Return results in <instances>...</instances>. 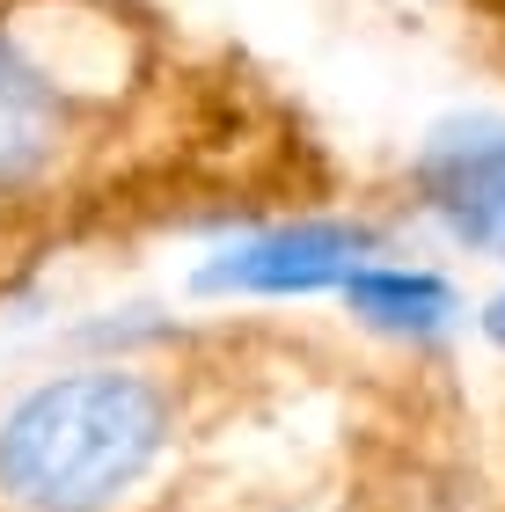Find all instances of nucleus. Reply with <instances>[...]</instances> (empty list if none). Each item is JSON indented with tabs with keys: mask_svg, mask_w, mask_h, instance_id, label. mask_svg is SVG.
<instances>
[{
	"mask_svg": "<svg viewBox=\"0 0 505 512\" xmlns=\"http://www.w3.org/2000/svg\"><path fill=\"white\" fill-rule=\"evenodd\" d=\"M169 388L140 366H88L30 388L0 417L8 512H110L169 454Z\"/></svg>",
	"mask_w": 505,
	"mask_h": 512,
	"instance_id": "obj_1",
	"label": "nucleus"
},
{
	"mask_svg": "<svg viewBox=\"0 0 505 512\" xmlns=\"http://www.w3.org/2000/svg\"><path fill=\"white\" fill-rule=\"evenodd\" d=\"M44 15L0 8V205L44 198L88 139V88L52 59Z\"/></svg>",
	"mask_w": 505,
	"mask_h": 512,
	"instance_id": "obj_2",
	"label": "nucleus"
},
{
	"mask_svg": "<svg viewBox=\"0 0 505 512\" xmlns=\"http://www.w3.org/2000/svg\"><path fill=\"white\" fill-rule=\"evenodd\" d=\"M418 191L454 242L505 256V118H454L425 139Z\"/></svg>",
	"mask_w": 505,
	"mask_h": 512,
	"instance_id": "obj_3",
	"label": "nucleus"
},
{
	"mask_svg": "<svg viewBox=\"0 0 505 512\" xmlns=\"http://www.w3.org/2000/svg\"><path fill=\"white\" fill-rule=\"evenodd\" d=\"M366 249H374V235H359V227L308 220V227H279V235L227 249L220 264L198 271V286L205 293H315V286H344Z\"/></svg>",
	"mask_w": 505,
	"mask_h": 512,
	"instance_id": "obj_4",
	"label": "nucleus"
},
{
	"mask_svg": "<svg viewBox=\"0 0 505 512\" xmlns=\"http://www.w3.org/2000/svg\"><path fill=\"white\" fill-rule=\"evenodd\" d=\"M344 300H352V315H366L374 330H396V337H440L454 322V293L432 271H352Z\"/></svg>",
	"mask_w": 505,
	"mask_h": 512,
	"instance_id": "obj_5",
	"label": "nucleus"
},
{
	"mask_svg": "<svg viewBox=\"0 0 505 512\" xmlns=\"http://www.w3.org/2000/svg\"><path fill=\"white\" fill-rule=\"evenodd\" d=\"M484 330H491V337H498V344H505V293H498V300H491V315H484Z\"/></svg>",
	"mask_w": 505,
	"mask_h": 512,
	"instance_id": "obj_6",
	"label": "nucleus"
},
{
	"mask_svg": "<svg viewBox=\"0 0 505 512\" xmlns=\"http://www.w3.org/2000/svg\"><path fill=\"white\" fill-rule=\"evenodd\" d=\"M484 8H491V22H498V30H505V0H484Z\"/></svg>",
	"mask_w": 505,
	"mask_h": 512,
	"instance_id": "obj_7",
	"label": "nucleus"
}]
</instances>
